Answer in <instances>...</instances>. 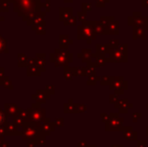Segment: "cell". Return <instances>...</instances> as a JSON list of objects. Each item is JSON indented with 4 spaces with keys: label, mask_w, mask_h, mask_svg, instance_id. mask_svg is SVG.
<instances>
[{
    "label": "cell",
    "mask_w": 148,
    "mask_h": 147,
    "mask_svg": "<svg viewBox=\"0 0 148 147\" xmlns=\"http://www.w3.org/2000/svg\"><path fill=\"white\" fill-rule=\"evenodd\" d=\"M3 121H4V116L2 115L1 113H0V124H1V123H2V122H3Z\"/></svg>",
    "instance_id": "1"
}]
</instances>
